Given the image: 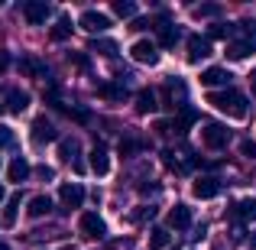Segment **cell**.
<instances>
[{
  "label": "cell",
  "mask_w": 256,
  "mask_h": 250,
  "mask_svg": "<svg viewBox=\"0 0 256 250\" xmlns=\"http://www.w3.org/2000/svg\"><path fill=\"white\" fill-rule=\"evenodd\" d=\"M220 13V7L218 4H201V7H194V17L198 20H204V17H218Z\"/></svg>",
  "instance_id": "obj_33"
},
{
  "label": "cell",
  "mask_w": 256,
  "mask_h": 250,
  "mask_svg": "<svg viewBox=\"0 0 256 250\" xmlns=\"http://www.w3.org/2000/svg\"><path fill=\"white\" fill-rule=\"evenodd\" d=\"M16 214H20V195H13V198H6V205H4V218H0V224L13 227V224H16Z\"/></svg>",
  "instance_id": "obj_25"
},
{
  "label": "cell",
  "mask_w": 256,
  "mask_h": 250,
  "mask_svg": "<svg viewBox=\"0 0 256 250\" xmlns=\"http://www.w3.org/2000/svg\"><path fill=\"white\" fill-rule=\"evenodd\" d=\"M150 247L152 250H166L169 247V231H166V227H152L150 231Z\"/></svg>",
  "instance_id": "obj_29"
},
{
  "label": "cell",
  "mask_w": 256,
  "mask_h": 250,
  "mask_svg": "<svg viewBox=\"0 0 256 250\" xmlns=\"http://www.w3.org/2000/svg\"><path fill=\"white\" fill-rule=\"evenodd\" d=\"M0 250H10V247H6V244H4V240H0Z\"/></svg>",
  "instance_id": "obj_46"
},
{
  "label": "cell",
  "mask_w": 256,
  "mask_h": 250,
  "mask_svg": "<svg viewBox=\"0 0 256 250\" xmlns=\"http://www.w3.org/2000/svg\"><path fill=\"white\" fill-rule=\"evenodd\" d=\"M30 107V94L20 91V88H4L0 91V111L6 114H23Z\"/></svg>",
  "instance_id": "obj_3"
},
{
  "label": "cell",
  "mask_w": 256,
  "mask_h": 250,
  "mask_svg": "<svg viewBox=\"0 0 256 250\" xmlns=\"http://www.w3.org/2000/svg\"><path fill=\"white\" fill-rule=\"evenodd\" d=\"M6 198V192H4V185H0V201H4Z\"/></svg>",
  "instance_id": "obj_44"
},
{
  "label": "cell",
  "mask_w": 256,
  "mask_h": 250,
  "mask_svg": "<svg viewBox=\"0 0 256 250\" xmlns=\"http://www.w3.org/2000/svg\"><path fill=\"white\" fill-rule=\"evenodd\" d=\"M208 104H214L220 114H227V117H237V120H244L246 114H250V101H246V94L234 91V88L211 91V94H208Z\"/></svg>",
  "instance_id": "obj_1"
},
{
  "label": "cell",
  "mask_w": 256,
  "mask_h": 250,
  "mask_svg": "<svg viewBox=\"0 0 256 250\" xmlns=\"http://www.w3.org/2000/svg\"><path fill=\"white\" fill-rule=\"evenodd\" d=\"M227 218L230 221H256V198H240L227 208Z\"/></svg>",
  "instance_id": "obj_9"
},
{
  "label": "cell",
  "mask_w": 256,
  "mask_h": 250,
  "mask_svg": "<svg viewBox=\"0 0 256 250\" xmlns=\"http://www.w3.org/2000/svg\"><path fill=\"white\" fill-rule=\"evenodd\" d=\"M78 26L88 30L91 36H98V33H107V30H110V17H107V13H100V10H84L82 20H78Z\"/></svg>",
  "instance_id": "obj_6"
},
{
  "label": "cell",
  "mask_w": 256,
  "mask_h": 250,
  "mask_svg": "<svg viewBox=\"0 0 256 250\" xmlns=\"http://www.w3.org/2000/svg\"><path fill=\"white\" fill-rule=\"evenodd\" d=\"M169 227H175V231H188V227H192V208L188 205H175L169 211Z\"/></svg>",
  "instance_id": "obj_16"
},
{
  "label": "cell",
  "mask_w": 256,
  "mask_h": 250,
  "mask_svg": "<svg viewBox=\"0 0 256 250\" xmlns=\"http://www.w3.org/2000/svg\"><path fill=\"white\" fill-rule=\"evenodd\" d=\"M230 33H240L246 43H256V23H250V20H240V23H234Z\"/></svg>",
  "instance_id": "obj_30"
},
{
  "label": "cell",
  "mask_w": 256,
  "mask_h": 250,
  "mask_svg": "<svg viewBox=\"0 0 256 250\" xmlns=\"http://www.w3.org/2000/svg\"><path fill=\"white\" fill-rule=\"evenodd\" d=\"M114 13L130 20V17H136V4H133V0H114Z\"/></svg>",
  "instance_id": "obj_31"
},
{
  "label": "cell",
  "mask_w": 256,
  "mask_h": 250,
  "mask_svg": "<svg viewBox=\"0 0 256 250\" xmlns=\"http://www.w3.org/2000/svg\"><path fill=\"white\" fill-rule=\"evenodd\" d=\"M250 85H253V94H256V72H253V75H250Z\"/></svg>",
  "instance_id": "obj_43"
},
{
  "label": "cell",
  "mask_w": 256,
  "mask_h": 250,
  "mask_svg": "<svg viewBox=\"0 0 256 250\" xmlns=\"http://www.w3.org/2000/svg\"><path fill=\"white\" fill-rule=\"evenodd\" d=\"M68 117H75L78 124H88V120H91V114H88L84 107H75V111H68Z\"/></svg>",
  "instance_id": "obj_36"
},
{
  "label": "cell",
  "mask_w": 256,
  "mask_h": 250,
  "mask_svg": "<svg viewBox=\"0 0 256 250\" xmlns=\"http://www.w3.org/2000/svg\"><path fill=\"white\" fill-rule=\"evenodd\" d=\"M49 211H52V198H49V195H36V198H30V208H26L30 218H46Z\"/></svg>",
  "instance_id": "obj_19"
},
{
  "label": "cell",
  "mask_w": 256,
  "mask_h": 250,
  "mask_svg": "<svg viewBox=\"0 0 256 250\" xmlns=\"http://www.w3.org/2000/svg\"><path fill=\"white\" fill-rule=\"evenodd\" d=\"M6 65H10V56H6V52H0V75L6 72Z\"/></svg>",
  "instance_id": "obj_41"
},
{
  "label": "cell",
  "mask_w": 256,
  "mask_h": 250,
  "mask_svg": "<svg viewBox=\"0 0 256 250\" xmlns=\"http://www.w3.org/2000/svg\"><path fill=\"white\" fill-rule=\"evenodd\" d=\"M166 250H178V247H166Z\"/></svg>",
  "instance_id": "obj_47"
},
{
  "label": "cell",
  "mask_w": 256,
  "mask_h": 250,
  "mask_svg": "<svg viewBox=\"0 0 256 250\" xmlns=\"http://www.w3.org/2000/svg\"><path fill=\"white\" fill-rule=\"evenodd\" d=\"M227 36H230V26H224V23L211 26V39H227ZM211 39H208V43H211Z\"/></svg>",
  "instance_id": "obj_34"
},
{
  "label": "cell",
  "mask_w": 256,
  "mask_h": 250,
  "mask_svg": "<svg viewBox=\"0 0 256 250\" xmlns=\"http://www.w3.org/2000/svg\"><path fill=\"white\" fill-rule=\"evenodd\" d=\"M91 172L94 175H107L110 172V156H107V146L100 143V140L91 146Z\"/></svg>",
  "instance_id": "obj_12"
},
{
  "label": "cell",
  "mask_w": 256,
  "mask_h": 250,
  "mask_svg": "<svg viewBox=\"0 0 256 250\" xmlns=\"http://www.w3.org/2000/svg\"><path fill=\"white\" fill-rule=\"evenodd\" d=\"M30 130H32V143H36V146H42V143H52V140H58L56 127H52L46 117H36V120H32V127H30Z\"/></svg>",
  "instance_id": "obj_10"
},
{
  "label": "cell",
  "mask_w": 256,
  "mask_h": 250,
  "mask_svg": "<svg viewBox=\"0 0 256 250\" xmlns=\"http://www.w3.org/2000/svg\"><path fill=\"white\" fill-rule=\"evenodd\" d=\"M130 56H133V62H140V65H156L159 62V49L150 39H136V43L130 46Z\"/></svg>",
  "instance_id": "obj_7"
},
{
  "label": "cell",
  "mask_w": 256,
  "mask_h": 250,
  "mask_svg": "<svg viewBox=\"0 0 256 250\" xmlns=\"http://www.w3.org/2000/svg\"><path fill=\"white\" fill-rule=\"evenodd\" d=\"M10 143H13V130L0 124V146H10Z\"/></svg>",
  "instance_id": "obj_37"
},
{
  "label": "cell",
  "mask_w": 256,
  "mask_h": 250,
  "mask_svg": "<svg viewBox=\"0 0 256 250\" xmlns=\"http://www.w3.org/2000/svg\"><path fill=\"white\" fill-rule=\"evenodd\" d=\"M30 172H32V166L26 163L23 156H16L10 166H6V179H10V182H16V185H20V182H26V179H30Z\"/></svg>",
  "instance_id": "obj_17"
},
{
  "label": "cell",
  "mask_w": 256,
  "mask_h": 250,
  "mask_svg": "<svg viewBox=\"0 0 256 250\" xmlns=\"http://www.w3.org/2000/svg\"><path fill=\"white\" fill-rule=\"evenodd\" d=\"M201 143L208 146V150H224L227 143H230V130H227L224 124H204L201 127Z\"/></svg>",
  "instance_id": "obj_2"
},
{
  "label": "cell",
  "mask_w": 256,
  "mask_h": 250,
  "mask_svg": "<svg viewBox=\"0 0 256 250\" xmlns=\"http://www.w3.org/2000/svg\"><path fill=\"white\" fill-rule=\"evenodd\" d=\"M20 72H26L32 78H49V69L42 62H36V59H20Z\"/></svg>",
  "instance_id": "obj_24"
},
{
  "label": "cell",
  "mask_w": 256,
  "mask_h": 250,
  "mask_svg": "<svg viewBox=\"0 0 256 250\" xmlns=\"http://www.w3.org/2000/svg\"><path fill=\"white\" fill-rule=\"evenodd\" d=\"M62 250H78V247H72V244H65V247H62Z\"/></svg>",
  "instance_id": "obj_45"
},
{
  "label": "cell",
  "mask_w": 256,
  "mask_h": 250,
  "mask_svg": "<svg viewBox=\"0 0 256 250\" xmlns=\"http://www.w3.org/2000/svg\"><path fill=\"white\" fill-rule=\"evenodd\" d=\"M78 153H82V146H78L75 137L58 140V159H62V163H75L78 169H82V163H78Z\"/></svg>",
  "instance_id": "obj_15"
},
{
  "label": "cell",
  "mask_w": 256,
  "mask_h": 250,
  "mask_svg": "<svg viewBox=\"0 0 256 250\" xmlns=\"http://www.w3.org/2000/svg\"><path fill=\"white\" fill-rule=\"evenodd\" d=\"M36 175H39V179H52V175H56V172H52L49 166H39V169H36Z\"/></svg>",
  "instance_id": "obj_39"
},
{
  "label": "cell",
  "mask_w": 256,
  "mask_h": 250,
  "mask_svg": "<svg viewBox=\"0 0 256 250\" xmlns=\"http://www.w3.org/2000/svg\"><path fill=\"white\" fill-rule=\"evenodd\" d=\"M162 98H166V107H175V98H185V85H182V82H169L166 91H162Z\"/></svg>",
  "instance_id": "obj_28"
},
{
  "label": "cell",
  "mask_w": 256,
  "mask_h": 250,
  "mask_svg": "<svg viewBox=\"0 0 256 250\" xmlns=\"http://www.w3.org/2000/svg\"><path fill=\"white\" fill-rule=\"evenodd\" d=\"M23 17L30 26H42L46 17H49V4L46 0H26L23 4Z\"/></svg>",
  "instance_id": "obj_8"
},
{
  "label": "cell",
  "mask_w": 256,
  "mask_h": 250,
  "mask_svg": "<svg viewBox=\"0 0 256 250\" xmlns=\"http://www.w3.org/2000/svg\"><path fill=\"white\" fill-rule=\"evenodd\" d=\"M156 133H159V137H166V133H169V124H166V120H159V124H156Z\"/></svg>",
  "instance_id": "obj_42"
},
{
  "label": "cell",
  "mask_w": 256,
  "mask_h": 250,
  "mask_svg": "<svg viewBox=\"0 0 256 250\" xmlns=\"http://www.w3.org/2000/svg\"><path fill=\"white\" fill-rule=\"evenodd\" d=\"M143 150V140H120V156H133Z\"/></svg>",
  "instance_id": "obj_32"
},
{
  "label": "cell",
  "mask_w": 256,
  "mask_h": 250,
  "mask_svg": "<svg viewBox=\"0 0 256 250\" xmlns=\"http://www.w3.org/2000/svg\"><path fill=\"white\" fill-rule=\"evenodd\" d=\"M49 36L56 39V43H62V39H68L72 36V20L68 17H58V23L49 30Z\"/></svg>",
  "instance_id": "obj_27"
},
{
  "label": "cell",
  "mask_w": 256,
  "mask_h": 250,
  "mask_svg": "<svg viewBox=\"0 0 256 250\" xmlns=\"http://www.w3.org/2000/svg\"><path fill=\"white\" fill-rule=\"evenodd\" d=\"M156 91H150V88H143V91L136 94V114H152L156 111Z\"/></svg>",
  "instance_id": "obj_22"
},
{
  "label": "cell",
  "mask_w": 256,
  "mask_h": 250,
  "mask_svg": "<svg viewBox=\"0 0 256 250\" xmlns=\"http://www.w3.org/2000/svg\"><path fill=\"white\" fill-rule=\"evenodd\" d=\"M250 52H256V43H246V39H230L227 43V56L230 59H246Z\"/></svg>",
  "instance_id": "obj_21"
},
{
  "label": "cell",
  "mask_w": 256,
  "mask_h": 250,
  "mask_svg": "<svg viewBox=\"0 0 256 250\" xmlns=\"http://www.w3.org/2000/svg\"><path fill=\"white\" fill-rule=\"evenodd\" d=\"M198 120V114H194V107H188V104H182V114H178V120H172L169 124V130H178V133H185L188 127Z\"/></svg>",
  "instance_id": "obj_20"
},
{
  "label": "cell",
  "mask_w": 256,
  "mask_h": 250,
  "mask_svg": "<svg viewBox=\"0 0 256 250\" xmlns=\"http://www.w3.org/2000/svg\"><path fill=\"white\" fill-rule=\"evenodd\" d=\"M230 72L227 69H220V65H211V69H204L201 72V85L204 88H220V85H230Z\"/></svg>",
  "instance_id": "obj_13"
},
{
  "label": "cell",
  "mask_w": 256,
  "mask_h": 250,
  "mask_svg": "<svg viewBox=\"0 0 256 250\" xmlns=\"http://www.w3.org/2000/svg\"><path fill=\"white\" fill-rule=\"evenodd\" d=\"M146 26H150V20H133L130 30H146Z\"/></svg>",
  "instance_id": "obj_40"
},
{
  "label": "cell",
  "mask_w": 256,
  "mask_h": 250,
  "mask_svg": "<svg viewBox=\"0 0 256 250\" xmlns=\"http://www.w3.org/2000/svg\"><path fill=\"white\" fill-rule=\"evenodd\" d=\"M78 231H82V237H88V240H100L107 234V224L98 211H84L82 218H78Z\"/></svg>",
  "instance_id": "obj_4"
},
{
  "label": "cell",
  "mask_w": 256,
  "mask_h": 250,
  "mask_svg": "<svg viewBox=\"0 0 256 250\" xmlns=\"http://www.w3.org/2000/svg\"><path fill=\"white\" fill-rule=\"evenodd\" d=\"M98 94H100V98H107V101H124V98H126V88H124V82H120V85L100 82V85H98Z\"/></svg>",
  "instance_id": "obj_23"
},
{
  "label": "cell",
  "mask_w": 256,
  "mask_h": 250,
  "mask_svg": "<svg viewBox=\"0 0 256 250\" xmlns=\"http://www.w3.org/2000/svg\"><path fill=\"white\" fill-rule=\"evenodd\" d=\"M58 201H62V211H75V208H82V201H84V188L78 185V182H62Z\"/></svg>",
  "instance_id": "obj_5"
},
{
  "label": "cell",
  "mask_w": 256,
  "mask_h": 250,
  "mask_svg": "<svg viewBox=\"0 0 256 250\" xmlns=\"http://www.w3.org/2000/svg\"><path fill=\"white\" fill-rule=\"evenodd\" d=\"M68 59L78 65V69H88V56H82V52H78V56H68Z\"/></svg>",
  "instance_id": "obj_38"
},
{
  "label": "cell",
  "mask_w": 256,
  "mask_h": 250,
  "mask_svg": "<svg viewBox=\"0 0 256 250\" xmlns=\"http://www.w3.org/2000/svg\"><path fill=\"white\" fill-rule=\"evenodd\" d=\"M159 43H162L166 49L178 43V30H175V26H169V17H166V13H159Z\"/></svg>",
  "instance_id": "obj_18"
},
{
  "label": "cell",
  "mask_w": 256,
  "mask_h": 250,
  "mask_svg": "<svg viewBox=\"0 0 256 250\" xmlns=\"http://www.w3.org/2000/svg\"><path fill=\"white\" fill-rule=\"evenodd\" d=\"M211 56V43H208L204 36H188V62L198 65L201 59Z\"/></svg>",
  "instance_id": "obj_14"
},
{
  "label": "cell",
  "mask_w": 256,
  "mask_h": 250,
  "mask_svg": "<svg viewBox=\"0 0 256 250\" xmlns=\"http://www.w3.org/2000/svg\"><path fill=\"white\" fill-rule=\"evenodd\" d=\"M192 195H194V198H218V195H220V179H214V175H201V179L192 185Z\"/></svg>",
  "instance_id": "obj_11"
},
{
  "label": "cell",
  "mask_w": 256,
  "mask_h": 250,
  "mask_svg": "<svg viewBox=\"0 0 256 250\" xmlns=\"http://www.w3.org/2000/svg\"><path fill=\"white\" fill-rule=\"evenodd\" d=\"M240 153H244L246 159H256V140H244V143H240Z\"/></svg>",
  "instance_id": "obj_35"
},
{
  "label": "cell",
  "mask_w": 256,
  "mask_h": 250,
  "mask_svg": "<svg viewBox=\"0 0 256 250\" xmlns=\"http://www.w3.org/2000/svg\"><path fill=\"white\" fill-rule=\"evenodd\" d=\"M88 52H100V56L114 59V56H117V43H114V39H91Z\"/></svg>",
  "instance_id": "obj_26"
}]
</instances>
